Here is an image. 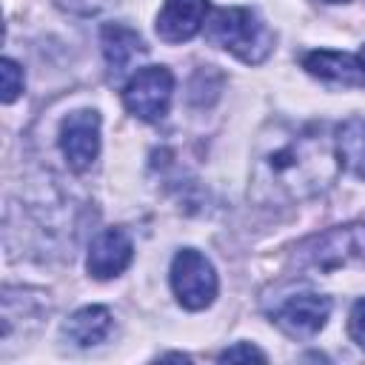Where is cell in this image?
<instances>
[{"label":"cell","instance_id":"obj_7","mask_svg":"<svg viewBox=\"0 0 365 365\" xmlns=\"http://www.w3.org/2000/svg\"><path fill=\"white\" fill-rule=\"evenodd\" d=\"M331 314V299L322 294H294L288 297L277 311L274 322L294 339H308L314 336Z\"/></svg>","mask_w":365,"mask_h":365},{"label":"cell","instance_id":"obj_16","mask_svg":"<svg viewBox=\"0 0 365 365\" xmlns=\"http://www.w3.org/2000/svg\"><path fill=\"white\" fill-rule=\"evenodd\" d=\"M348 334L351 339L365 351V299H356L348 317Z\"/></svg>","mask_w":365,"mask_h":365},{"label":"cell","instance_id":"obj_15","mask_svg":"<svg viewBox=\"0 0 365 365\" xmlns=\"http://www.w3.org/2000/svg\"><path fill=\"white\" fill-rule=\"evenodd\" d=\"M117 3H123V0H57V6L60 9H66V11H74V14H100V11H106V9H111V6H117Z\"/></svg>","mask_w":365,"mask_h":365},{"label":"cell","instance_id":"obj_12","mask_svg":"<svg viewBox=\"0 0 365 365\" xmlns=\"http://www.w3.org/2000/svg\"><path fill=\"white\" fill-rule=\"evenodd\" d=\"M111 331V314L103 305H86L80 311H74L68 317V322L63 325V334L68 342L80 345V348H91L97 342H103Z\"/></svg>","mask_w":365,"mask_h":365},{"label":"cell","instance_id":"obj_3","mask_svg":"<svg viewBox=\"0 0 365 365\" xmlns=\"http://www.w3.org/2000/svg\"><path fill=\"white\" fill-rule=\"evenodd\" d=\"M171 288L182 308L202 311L217 297L214 265L194 248H182L171 262Z\"/></svg>","mask_w":365,"mask_h":365},{"label":"cell","instance_id":"obj_2","mask_svg":"<svg viewBox=\"0 0 365 365\" xmlns=\"http://www.w3.org/2000/svg\"><path fill=\"white\" fill-rule=\"evenodd\" d=\"M205 34L214 46L231 51L248 66L262 63L274 51V31L254 9L245 6L217 9L205 23Z\"/></svg>","mask_w":365,"mask_h":365},{"label":"cell","instance_id":"obj_11","mask_svg":"<svg viewBox=\"0 0 365 365\" xmlns=\"http://www.w3.org/2000/svg\"><path fill=\"white\" fill-rule=\"evenodd\" d=\"M100 46H103L106 63L111 66L114 74H123L140 54H145L143 37L123 23H108L100 34Z\"/></svg>","mask_w":365,"mask_h":365},{"label":"cell","instance_id":"obj_1","mask_svg":"<svg viewBox=\"0 0 365 365\" xmlns=\"http://www.w3.org/2000/svg\"><path fill=\"white\" fill-rule=\"evenodd\" d=\"M339 168L336 145L317 125H274L254 154L251 194L259 202H294L322 194Z\"/></svg>","mask_w":365,"mask_h":365},{"label":"cell","instance_id":"obj_9","mask_svg":"<svg viewBox=\"0 0 365 365\" xmlns=\"http://www.w3.org/2000/svg\"><path fill=\"white\" fill-rule=\"evenodd\" d=\"M208 0H165L157 14V34L165 43H185L205 26Z\"/></svg>","mask_w":365,"mask_h":365},{"label":"cell","instance_id":"obj_5","mask_svg":"<svg viewBox=\"0 0 365 365\" xmlns=\"http://www.w3.org/2000/svg\"><path fill=\"white\" fill-rule=\"evenodd\" d=\"M60 151L74 171H88L100 154V114L94 108L71 111L60 125Z\"/></svg>","mask_w":365,"mask_h":365},{"label":"cell","instance_id":"obj_8","mask_svg":"<svg viewBox=\"0 0 365 365\" xmlns=\"http://www.w3.org/2000/svg\"><path fill=\"white\" fill-rule=\"evenodd\" d=\"M131 257H134V245H131L128 234L123 228H106L103 234L94 237L91 248H88L86 268L94 279H111L128 268Z\"/></svg>","mask_w":365,"mask_h":365},{"label":"cell","instance_id":"obj_19","mask_svg":"<svg viewBox=\"0 0 365 365\" xmlns=\"http://www.w3.org/2000/svg\"><path fill=\"white\" fill-rule=\"evenodd\" d=\"M328 3H348V0H328Z\"/></svg>","mask_w":365,"mask_h":365},{"label":"cell","instance_id":"obj_10","mask_svg":"<svg viewBox=\"0 0 365 365\" xmlns=\"http://www.w3.org/2000/svg\"><path fill=\"white\" fill-rule=\"evenodd\" d=\"M302 68L322 80V83H334V86H365V63L356 54L348 51H308L302 57Z\"/></svg>","mask_w":365,"mask_h":365},{"label":"cell","instance_id":"obj_4","mask_svg":"<svg viewBox=\"0 0 365 365\" xmlns=\"http://www.w3.org/2000/svg\"><path fill=\"white\" fill-rule=\"evenodd\" d=\"M171 91H174L171 71L165 66H145L125 83L123 103L134 117H140L145 123H154L168 111Z\"/></svg>","mask_w":365,"mask_h":365},{"label":"cell","instance_id":"obj_13","mask_svg":"<svg viewBox=\"0 0 365 365\" xmlns=\"http://www.w3.org/2000/svg\"><path fill=\"white\" fill-rule=\"evenodd\" d=\"M336 157L351 174L365 180V120L351 117L336 128Z\"/></svg>","mask_w":365,"mask_h":365},{"label":"cell","instance_id":"obj_6","mask_svg":"<svg viewBox=\"0 0 365 365\" xmlns=\"http://www.w3.org/2000/svg\"><path fill=\"white\" fill-rule=\"evenodd\" d=\"M308 265L322 268V271H334L345 262H351L354 257L365 254V234L359 225H345V228H334L322 237H314L311 242L302 245Z\"/></svg>","mask_w":365,"mask_h":365},{"label":"cell","instance_id":"obj_17","mask_svg":"<svg viewBox=\"0 0 365 365\" xmlns=\"http://www.w3.org/2000/svg\"><path fill=\"white\" fill-rule=\"evenodd\" d=\"M240 359H257V362H265V354H262L259 348L248 345V342H240V345L225 348V351L220 354V362H240Z\"/></svg>","mask_w":365,"mask_h":365},{"label":"cell","instance_id":"obj_18","mask_svg":"<svg viewBox=\"0 0 365 365\" xmlns=\"http://www.w3.org/2000/svg\"><path fill=\"white\" fill-rule=\"evenodd\" d=\"M359 57H362V63H365V46H362V51H359Z\"/></svg>","mask_w":365,"mask_h":365},{"label":"cell","instance_id":"obj_14","mask_svg":"<svg viewBox=\"0 0 365 365\" xmlns=\"http://www.w3.org/2000/svg\"><path fill=\"white\" fill-rule=\"evenodd\" d=\"M23 91V71L14 60H3V103H14Z\"/></svg>","mask_w":365,"mask_h":365}]
</instances>
